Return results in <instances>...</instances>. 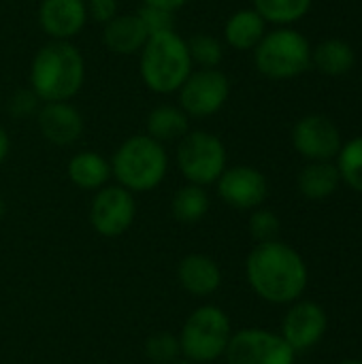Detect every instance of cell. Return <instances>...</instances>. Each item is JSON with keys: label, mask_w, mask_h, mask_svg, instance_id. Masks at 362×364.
Listing matches in <instances>:
<instances>
[{"label": "cell", "mask_w": 362, "mask_h": 364, "mask_svg": "<svg viewBox=\"0 0 362 364\" xmlns=\"http://www.w3.org/2000/svg\"><path fill=\"white\" fill-rule=\"evenodd\" d=\"M250 288L271 305L297 303L309 282L303 256L288 243H258L245 260Z\"/></svg>", "instance_id": "6da1fadb"}, {"label": "cell", "mask_w": 362, "mask_h": 364, "mask_svg": "<svg viewBox=\"0 0 362 364\" xmlns=\"http://www.w3.org/2000/svg\"><path fill=\"white\" fill-rule=\"evenodd\" d=\"M85 81V60L70 41L41 47L30 66V90L41 102H68Z\"/></svg>", "instance_id": "7a4b0ae2"}, {"label": "cell", "mask_w": 362, "mask_h": 364, "mask_svg": "<svg viewBox=\"0 0 362 364\" xmlns=\"http://www.w3.org/2000/svg\"><path fill=\"white\" fill-rule=\"evenodd\" d=\"M139 55L141 79L154 94L166 96L179 92V87L194 70L188 43L175 30L151 34Z\"/></svg>", "instance_id": "3957f363"}, {"label": "cell", "mask_w": 362, "mask_h": 364, "mask_svg": "<svg viewBox=\"0 0 362 364\" xmlns=\"http://www.w3.org/2000/svg\"><path fill=\"white\" fill-rule=\"evenodd\" d=\"M169 171V156L162 143L147 134L126 139L111 158V175L128 192H149L158 188Z\"/></svg>", "instance_id": "277c9868"}, {"label": "cell", "mask_w": 362, "mask_h": 364, "mask_svg": "<svg viewBox=\"0 0 362 364\" xmlns=\"http://www.w3.org/2000/svg\"><path fill=\"white\" fill-rule=\"evenodd\" d=\"M254 64L267 79H294L312 66V45L299 30L290 26L275 28L256 45Z\"/></svg>", "instance_id": "5b68a950"}, {"label": "cell", "mask_w": 362, "mask_h": 364, "mask_svg": "<svg viewBox=\"0 0 362 364\" xmlns=\"http://www.w3.org/2000/svg\"><path fill=\"white\" fill-rule=\"evenodd\" d=\"M230 337L228 316L215 305H203L188 316L179 335V348L190 363H213L226 354Z\"/></svg>", "instance_id": "8992f818"}, {"label": "cell", "mask_w": 362, "mask_h": 364, "mask_svg": "<svg viewBox=\"0 0 362 364\" xmlns=\"http://www.w3.org/2000/svg\"><path fill=\"white\" fill-rule=\"evenodd\" d=\"M177 166L188 183L211 186L226 171V147L211 132H188L177 147Z\"/></svg>", "instance_id": "52a82bcc"}, {"label": "cell", "mask_w": 362, "mask_h": 364, "mask_svg": "<svg viewBox=\"0 0 362 364\" xmlns=\"http://www.w3.org/2000/svg\"><path fill=\"white\" fill-rule=\"evenodd\" d=\"M228 364H294L297 352L280 333L267 328H243L235 333L226 348Z\"/></svg>", "instance_id": "ba28073f"}, {"label": "cell", "mask_w": 362, "mask_h": 364, "mask_svg": "<svg viewBox=\"0 0 362 364\" xmlns=\"http://www.w3.org/2000/svg\"><path fill=\"white\" fill-rule=\"evenodd\" d=\"M179 107L188 117L205 119L215 115L230 96V81L220 68L192 70L186 83L179 87Z\"/></svg>", "instance_id": "9c48e42d"}, {"label": "cell", "mask_w": 362, "mask_h": 364, "mask_svg": "<svg viewBox=\"0 0 362 364\" xmlns=\"http://www.w3.org/2000/svg\"><path fill=\"white\" fill-rule=\"evenodd\" d=\"M137 215V203L132 192L122 186H105L96 192L90 205V222L102 237L124 235Z\"/></svg>", "instance_id": "30bf717a"}, {"label": "cell", "mask_w": 362, "mask_h": 364, "mask_svg": "<svg viewBox=\"0 0 362 364\" xmlns=\"http://www.w3.org/2000/svg\"><path fill=\"white\" fill-rule=\"evenodd\" d=\"M341 145V132L326 115H305L292 128V147L309 162H333Z\"/></svg>", "instance_id": "8fae6325"}, {"label": "cell", "mask_w": 362, "mask_h": 364, "mask_svg": "<svg viewBox=\"0 0 362 364\" xmlns=\"http://www.w3.org/2000/svg\"><path fill=\"white\" fill-rule=\"evenodd\" d=\"M329 331V316L322 305L314 301H297L282 320L284 341L299 354L316 348Z\"/></svg>", "instance_id": "7c38bea8"}, {"label": "cell", "mask_w": 362, "mask_h": 364, "mask_svg": "<svg viewBox=\"0 0 362 364\" xmlns=\"http://www.w3.org/2000/svg\"><path fill=\"white\" fill-rule=\"evenodd\" d=\"M218 196L233 209L239 211H254L260 209L269 196V181L267 177L254 166H233L226 168L220 179L215 181Z\"/></svg>", "instance_id": "4fadbf2b"}, {"label": "cell", "mask_w": 362, "mask_h": 364, "mask_svg": "<svg viewBox=\"0 0 362 364\" xmlns=\"http://www.w3.org/2000/svg\"><path fill=\"white\" fill-rule=\"evenodd\" d=\"M85 21V0H43L38 6V26L51 41L75 38Z\"/></svg>", "instance_id": "5bb4252c"}, {"label": "cell", "mask_w": 362, "mask_h": 364, "mask_svg": "<svg viewBox=\"0 0 362 364\" xmlns=\"http://www.w3.org/2000/svg\"><path fill=\"white\" fill-rule=\"evenodd\" d=\"M36 124L41 134L58 147L73 145L83 134V117L70 102H43Z\"/></svg>", "instance_id": "9a60e30c"}, {"label": "cell", "mask_w": 362, "mask_h": 364, "mask_svg": "<svg viewBox=\"0 0 362 364\" xmlns=\"http://www.w3.org/2000/svg\"><path fill=\"white\" fill-rule=\"evenodd\" d=\"M177 279L188 294L205 299L222 286V271L213 258L205 254H190L181 258L177 267Z\"/></svg>", "instance_id": "2e32d148"}, {"label": "cell", "mask_w": 362, "mask_h": 364, "mask_svg": "<svg viewBox=\"0 0 362 364\" xmlns=\"http://www.w3.org/2000/svg\"><path fill=\"white\" fill-rule=\"evenodd\" d=\"M149 34L137 13H122L105 23L102 43L111 53L117 55H134L141 53Z\"/></svg>", "instance_id": "e0dca14e"}, {"label": "cell", "mask_w": 362, "mask_h": 364, "mask_svg": "<svg viewBox=\"0 0 362 364\" xmlns=\"http://www.w3.org/2000/svg\"><path fill=\"white\" fill-rule=\"evenodd\" d=\"M267 34V21L254 9H239L235 11L224 26L226 43L237 51L256 49V45Z\"/></svg>", "instance_id": "ac0fdd59"}, {"label": "cell", "mask_w": 362, "mask_h": 364, "mask_svg": "<svg viewBox=\"0 0 362 364\" xmlns=\"http://www.w3.org/2000/svg\"><path fill=\"white\" fill-rule=\"evenodd\" d=\"M341 177L335 162H309L297 177V188L307 200H324L337 192Z\"/></svg>", "instance_id": "d6986e66"}, {"label": "cell", "mask_w": 362, "mask_h": 364, "mask_svg": "<svg viewBox=\"0 0 362 364\" xmlns=\"http://www.w3.org/2000/svg\"><path fill=\"white\" fill-rule=\"evenodd\" d=\"M188 132H190V117L181 107L160 105L151 109L147 115V136L156 139L162 145L181 141Z\"/></svg>", "instance_id": "ffe728a7"}, {"label": "cell", "mask_w": 362, "mask_h": 364, "mask_svg": "<svg viewBox=\"0 0 362 364\" xmlns=\"http://www.w3.org/2000/svg\"><path fill=\"white\" fill-rule=\"evenodd\" d=\"M68 177L81 190H100L111 177V162L96 151H79L68 162Z\"/></svg>", "instance_id": "44dd1931"}, {"label": "cell", "mask_w": 362, "mask_h": 364, "mask_svg": "<svg viewBox=\"0 0 362 364\" xmlns=\"http://www.w3.org/2000/svg\"><path fill=\"white\" fill-rule=\"evenodd\" d=\"M312 64L329 77H339L354 68L356 53L348 41L326 38L318 47H312Z\"/></svg>", "instance_id": "7402d4cb"}, {"label": "cell", "mask_w": 362, "mask_h": 364, "mask_svg": "<svg viewBox=\"0 0 362 364\" xmlns=\"http://www.w3.org/2000/svg\"><path fill=\"white\" fill-rule=\"evenodd\" d=\"M171 211H173L175 220L181 222V224L201 222L209 211V196H207L205 188L194 186V183H188V186L179 188L177 194L173 196Z\"/></svg>", "instance_id": "603a6c76"}, {"label": "cell", "mask_w": 362, "mask_h": 364, "mask_svg": "<svg viewBox=\"0 0 362 364\" xmlns=\"http://www.w3.org/2000/svg\"><path fill=\"white\" fill-rule=\"evenodd\" d=\"M252 9L267 23L284 28L303 19L312 9V0H254Z\"/></svg>", "instance_id": "cb8c5ba5"}, {"label": "cell", "mask_w": 362, "mask_h": 364, "mask_svg": "<svg viewBox=\"0 0 362 364\" xmlns=\"http://www.w3.org/2000/svg\"><path fill=\"white\" fill-rule=\"evenodd\" d=\"M335 160L341 183L362 194V134L344 143Z\"/></svg>", "instance_id": "d4e9b609"}, {"label": "cell", "mask_w": 362, "mask_h": 364, "mask_svg": "<svg viewBox=\"0 0 362 364\" xmlns=\"http://www.w3.org/2000/svg\"><path fill=\"white\" fill-rule=\"evenodd\" d=\"M188 43V53L194 66L198 68H218L224 60V47L222 43L205 32L194 34Z\"/></svg>", "instance_id": "484cf974"}, {"label": "cell", "mask_w": 362, "mask_h": 364, "mask_svg": "<svg viewBox=\"0 0 362 364\" xmlns=\"http://www.w3.org/2000/svg\"><path fill=\"white\" fill-rule=\"evenodd\" d=\"M181 354L179 337L171 333H156L145 343V356L156 364H171Z\"/></svg>", "instance_id": "4316f807"}, {"label": "cell", "mask_w": 362, "mask_h": 364, "mask_svg": "<svg viewBox=\"0 0 362 364\" xmlns=\"http://www.w3.org/2000/svg\"><path fill=\"white\" fill-rule=\"evenodd\" d=\"M282 222L280 218L269 211V209H254L252 218H250V235L254 237L256 243H269V241H277Z\"/></svg>", "instance_id": "83f0119b"}, {"label": "cell", "mask_w": 362, "mask_h": 364, "mask_svg": "<svg viewBox=\"0 0 362 364\" xmlns=\"http://www.w3.org/2000/svg\"><path fill=\"white\" fill-rule=\"evenodd\" d=\"M137 15L141 17L147 34H160V32H171L175 30V13L171 11H164V9H158V6H147L143 4Z\"/></svg>", "instance_id": "f1b7e54d"}, {"label": "cell", "mask_w": 362, "mask_h": 364, "mask_svg": "<svg viewBox=\"0 0 362 364\" xmlns=\"http://www.w3.org/2000/svg\"><path fill=\"white\" fill-rule=\"evenodd\" d=\"M6 109H9V113H11L13 117H17V119H28V117H32V115L38 113L41 100H38V96H36L30 87H26V90H17V92L11 94Z\"/></svg>", "instance_id": "f546056e"}, {"label": "cell", "mask_w": 362, "mask_h": 364, "mask_svg": "<svg viewBox=\"0 0 362 364\" xmlns=\"http://www.w3.org/2000/svg\"><path fill=\"white\" fill-rule=\"evenodd\" d=\"M87 17H92L98 23H109L113 17L119 15V4L117 0H87Z\"/></svg>", "instance_id": "4dcf8cb0"}, {"label": "cell", "mask_w": 362, "mask_h": 364, "mask_svg": "<svg viewBox=\"0 0 362 364\" xmlns=\"http://www.w3.org/2000/svg\"><path fill=\"white\" fill-rule=\"evenodd\" d=\"M186 2L188 0H143V4H147V6H158V9H164V11H171V13L179 11Z\"/></svg>", "instance_id": "1f68e13d"}, {"label": "cell", "mask_w": 362, "mask_h": 364, "mask_svg": "<svg viewBox=\"0 0 362 364\" xmlns=\"http://www.w3.org/2000/svg\"><path fill=\"white\" fill-rule=\"evenodd\" d=\"M9 151H11V139H9V134H6V130L0 126V164L6 160V156H9Z\"/></svg>", "instance_id": "d6a6232c"}, {"label": "cell", "mask_w": 362, "mask_h": 364, "mask_svg": "<svg viewBox=\"0 0 362 364\" xmlns=\"http://www.w3.org/2000/svg\"><path fill=\"white\" fill-rule=\"evenodd\" d=\"M337 364H362L361 358H346V360H341V363Z\"/></svg>", "instance_id": "836d02e7"}, {"label": "cell", "mask_w": 362, "mask_h": 364, "mask_svg": "<svg viewBox=\"0 0 362 364\" xmlns=\"http://www.w3.org/2000/svg\"><path fill=\"white\" fill-rule=\"evenodd\" d=\"M2 215H4V200L0 198V218H2Z\"/></svg>", "instance_id": "e575fe53"}, {"label": "cell", "mask_w": 362, "mask_h": 364, "mask_svg": "<svg viewBox=\"0 0 362 364\" xmlns=\"http://www.w3.org/2000/svg\"><path fill=\"white\" fill-rule=\"evenodd\" d=\"M171 364H194V363H190V360H175V363H171Z\"/></svg>", "instance_id": "d590c367"}]
</instances>
